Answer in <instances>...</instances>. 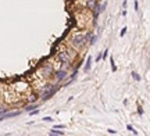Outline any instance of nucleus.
Segmentation results:
<instances>
[{"mask_svg": "<svg viewBox=\"0 0 150 136\" xmlns=\"http://www.w3.org/2000/svg\"><path fill=\"white\" fill-rule=\"evenodd\" d=\"M85 42H86L85 35H74V36H72V45H74L76 49H81V47L85 45Z\"/></svg>", "mask_w": 150, "mask_h": 136, "instance_id": "f257e3e1", "label": "nucleus"}, {"mask_svg": "<svg viewBox=\"0 0 150 136\" xmlns=\"http://www.w3.org/2000/svg\"><path fill=\"white\" fill-rule=\"evenodd\" d=\"M65 76H67V70H60V71L56 72V78H57L58 82L63 81V79H65Z\"/></svg>", "mask_w": 150, "mask_h": 136, "instance_id": "f03ea898", "label": "nucleus"}, {"mask_svg": "<svg viewBox=\"0 0 150 136\" xmlns=\"http://www.w3.org/2000/svg\"><path fill=\"white\" fill-rule=\"evenodd\" d=\"M42 72L45 74L43 76H49V75H52V72H53V68H52V65H43V68H42Z\"/></svg>", "mask_w": 150, "mask_h": 136, "instance_id": "7ed1b4c3", "label": "nucleus"}, {"mask_svg": "<svg viewBox=\"0 0 150 136\" xmlns=\"http://www.w3.org/2000/svg\"><path fill=\"white\" fill-rule=\"evenodd\" d=\"M90 67H92V57H88V61H86V67H85V71H90Z\"/></svg>", "mask_w": 150, "mask_h": 136, "instance_id": "20e7f679", "label": "nucleus"}, {"mask_svg": "<svg viewBox=\"0 0 150 136\" xmlns=\"http://www.w3.org/2000/svg\"><path fill=\"white\" fill-rule=\"evenodd\" d=\"M110 63H111V71H113V72H115V71H117V65H115V63H114V58L113 57L110 58Z\"/></svg>", "mask_w": 150, "mask_h": 136, "instance_id": "39448f33", "label": "nucleus"}, {"mask_svg": "<svg viewBox=\"0 0 150 136\" xmlns=\"http://www.w3.org/2000/svg\"><path fill=\"white\" fill-rule=\"evenodd\" d=\"M126 129H128L129 132H132V133H134V135H138V131H135V129L132 128L131 125H128V126H126Z\"/></svg>", "mask_w": 150, "mask_h": 136, "instance_id": "423d86ee", "label": "nucleus"}, {"mask_svg": "<svg viewBox=\"0 0 150 136\" xmlns=\"http://www.w3.org/2000/svg\"><path fill=\"white\" fill-rule=\"evenodd\" d=\"M132 78H134V79H135V81H140V76H139V75H138V74H136V72H132Z\"/></svg>", "mask_w": 150, "mask_h": 136, "instance_id": "0eeeda50", "label": "nucleus"}, {"mask_svg": "<svg viewBox=\"0 0 150 136\" xmlns=\"http://www.w3.org/2000/svg\"><path fill=\"white\" fill-rule=\"evenodd\" d=\"M50 133H52V135H64V132H58V131H54V129H53Z\"/></svg>", "mask_w": 150, "mask_h": 136, "instance_id": "6e6552de", "label": "nucleus"}, {"mask_svg": "<svg viewBox=\"0 0 150 136\" xmlns=\"http://www.w3.org/2000/svg\"><path fill=\"white\" fill-rule=\"evenodd\" d=\"M126 31H128L126 28H122V31H121V36H124V35L126 33Z\"/></svg>", "mask_w": 150, "mask_h": 136, "instance_id": "1a4fd4ad", "label": "nucleus"}, {"mask_svg": "<svg viewBox=\"0 0 150 136\" xmlns=\"http://www.w3.org/2000/svg\"><path fill=\"white\" fill-rule=\"evenodd\" d=\"M135 10H139V4H138V0H136V2H135Z\"/></svg>", "mask_w": 150, "mask_h": 136, "instance_id": "9d476101", "label": "nucleus"}, {"mask_svg": "<svg viewBox=\"0 0 150 136\" xmlns=\"http://www.w3.org/2000/svg\"><path fill=\"white\" fill-rule=\"evenodd\" d=\"M108 133H111V135H115L117 132H115V131H113V129H108Z\"/></svg>", "mask_w": 150, "mask_h": 136, "instance_id": "9b49d317", "label": "nucleus"}, {"mask_svg": "<svg viewBox=\"0 0 150 136\" xmlns=\"http://www.w3.org/2000/svg\"><path fill=\"white\" fill-rule=\"evenodd\" d=\"M107 53H108V50H106V52L103 53V58H107Z\"/></svg>", "mask_w": 150, "mask_h": 136, "instance_id": "f8f14e48", "label": "nucleus"}, {"mask_svg": "<svg viewBox=\"0 0 150 136\" xmlns=\"http://www.w3.org/2000/svg\"><path fill=\"white\" fill-rule=\"evenodd\" d=\"M45 121H47V122H50V121H53V120H52L50 117H46V118H45Z\"/></svg>", "mask_w": 150, "mask_h": 136, "instance_id": "ddd939ff", "label": "nucleus"}, {"mask_svg": "<svg viewBox=\"0 0 150 136\" xmlns=\"http://www.w3.org/2000/svg\"><path fill=\"white\" fill-rule=\"evenodd\" d=\"M58 128H60V129H63L64 126H63V125H56V129H58Z\"/></svg>", "mask_w": 150, "mask_h": 136, "instance_id": "4468645a", "label": "nucleus"}, {"mask_svg": "<svg viewBox=\"0 0 150 136\" xmlns=\"http://www.w3.org/2000/svg\"><path fill=\"white\" fill-rule=\"evenodd\" d=\"M138 113H139L140 115H142V114H143V110H142V108H140V107H139V110H138Z\"/></svg>", "mask_w": 150, "mask_h": 136, "instance_id": "2eb2a0df", "label": "nucleus"}]
</instances>
